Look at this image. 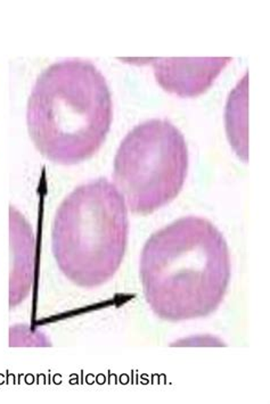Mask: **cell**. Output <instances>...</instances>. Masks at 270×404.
Segmentation results:
<instances>
[{
  "instance_id": "obj_1",
  "label": "cell",
  "mask_w": 270,
  "mask_h": 404,
  "mask_svg": "<svg viewBox=\"0 0 270 404\" xmlns=\"http://www.w3.org/2000/svg\"><path fill=\"white\" fill-rule=\"evenodd\" d=\"M139 274L147 303L160 319L180 323L210 316L231 281L227 241L206 219L184 216L147 239Z\"/></svg>"
},
{
  "instance_id": "obj_2",
  "label": "cell",
  "mask_w": 270,
  "mask_h": 404,
  "mask_svg": "<svg viewBox=\"0 0 270 404\" xmlns=\"http://www.w3.org/2000/svg\"><path fill=\"white\" fill-rule=\"evenodd\" d=\"M113 118L111 90L94 63L59 61L44 70L30 94L26 124L47 160L73 165L104 143Z\"/></svg>"
},
{
  "instance_id": "obj_3",
  "label": "cell",
  "mask_w": 270,
  "mask_h": 404,
  "mask_svg": "<svg viewBox=\"0 0 270 404\" xmlns=\"http://www.w3.org/2000/svg\"><path fill=\"white\" fill-rule=\"evenodd\" d=\"M129 221L124 196L106 178L77 187L59 204L52 250L59 270L82 288L111 281L127 250Z\"/></svg>"
},
{
  "instance_id": "obj_4",
  "label": "cell",
  "mask_w": 270,
  "mask_h": 404,
  "mask_svg": "<svg viewBox=\"0 0 270 404\" xmlns=\"http://www.w3.org/2000/svg\"><path fill=\"white\" fill-rule=\"evenodd\" d=\"M189 147L169 120L151 119L121 141L113 163V183L131 212L151 214L176 199L189 172Z\"/></svg>"
},
{
  "instance_id": "obj_5",
  "label": "cell",
  "mask_w": 270,
  "mask_h": 404,
  "mask_svg": "<svg viewBox=\"0 0 270 404\" xmlns=\"http://www.w3.org/2000/svg\"><path fill=\"white\" fill-rule=\"evenodd\" d=\"M231 57L153 59L154 73L166 92L182 97L202 94L225 69Z\"/></svg>"
},
{
  "instance_id": "obj_6",
  "label": "cell",
  "mask_w": 270,
  "mask_h": 404,
  "mask_svg": "<svg viewBox=\"0 0 270 404\" xmlns=\"http://www.w3.org/2000/svg\"><path fill=\"white\" fill-rule=\"evenodd\" d=\"M10 305L17 307L29 296L35 281V237L29 222L10 208Z\"/></svg>"
}]
</instances>
